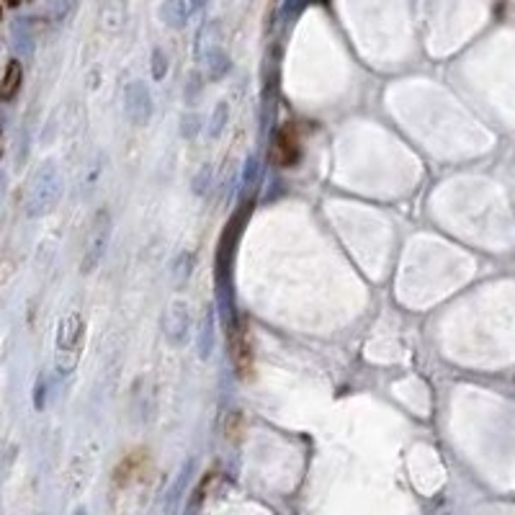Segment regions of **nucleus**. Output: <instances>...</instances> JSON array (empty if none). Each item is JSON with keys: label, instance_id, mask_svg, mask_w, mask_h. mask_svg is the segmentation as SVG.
Returning <instances> with one entry per match:
<instances>
[{"label": "nucleus", "instance_id": "1", "mask_svg": "<svg viewBox=\"0 0 515 515\" xmlns=\"http://www.w3.org/2000/svg\"><path fill=\"white\" fill-rule=\"evenodd\" d=\"M85 338V325L83 317L78 312H72L60 322V332H57V366L62 371H72L80 358V348H83Z\"/></svg>", "mask_w": 515, "mask_h": 515}, {"label": "nucleus", "instance_id": "2", "mask_svg": "<svg viewBox=\"0 0 515 515\" xmlns=\"http://www.w3.org/2000/svg\"><path fill=\"white\" fill-rule=\"evenodd\" d=\"M60 196V178H57L55 168H44L36 173L34 183H31V191H28V212L39 214L47 212L52 204Z\"/></svg>", "mask_w": 515, "mask_h": 515}, {"label": "nucleus", "instance_id": "3", "mask_svg": "<svg viewBox=\"0 0 515 515\" xmlns=\"http://www.w3.org/2000/svg\"><path fill=\"white\" fill-rule=\"evenodd\" d=\"M299 157H302V135L294 124H286L276 132L273 145H271V160L278 168H291L299 163Z\"/></svg>", "mask_w": 515, "mask_h": 515}, {"label": "nucleus", "instance_id": "4", "mask_svg": "<svg viewBox=\"0 0 515 515\" xmlns=\"http://www.w3.org/2000/svg\"><path fill=\"white\" fill-rule=\"evenodd\" d=\"M230 353H232L234 368L242 379H250L255 371V356H253V343L247 335L245 325H234L230 332Z\"/></svg>", "mask_w": 515, "mask_h": 515}, {"label": "nucleus", "instance_id": "5", "mask_svg": "<svg viewBox=\"0 0 515 515\" xmlns=\"http://www.w3.org/2000/svg\"><path fill=\"white\" fill-rule=\"evenodd\" d=\"M147 466H149V461H147V456H145V451L129 453L127 459L116 466V472H113V482L121 485V487H129V485H135L142 474L147 472Z\"/></svg>", "mask_w": 515, "mask_h": 515}, {"label": "nucleus", "instance_id": "6", "mask_svg": "<svg viewBox=\"0 0 515 515\" xmlns=\"http://www.w3.org/2000/svg\"><path fill=\"white\" fill-rule=\"evenodd\" d=\"M21 83H23L21 62H8L6 75H3V80H0V98L3 101L16 98V93L21 91Z\"/></svg>", "mask_w": 515, "mask_h": 515}, {"label": "nucleus", "instance_id": "7", "mask_svg": "<svg viewBox=\"0 0 515 515\" xmlns=\"http://www.w3.org/2000/svg\"><path fill=\"white\" fill-rule=\"evenodd\" d=\"M23 0H8V6H21Z\"/></svg>", "mask_w": 515, "mask_h": 515}]
</instances>
